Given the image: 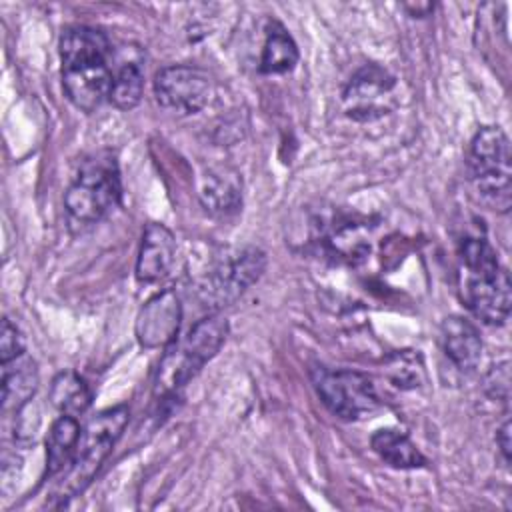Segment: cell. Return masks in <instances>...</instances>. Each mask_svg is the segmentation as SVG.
I'll return each instance as SVG.
<instances>
[{
  "label": "cell",
  "mask_w": 512,
  "mask_h": 512,
  "mask_svg": "<svg viewBox=\"0 0 512 512\" xmlns=\"http://www.w3.org/2000/svg\"><path fill=\"white\" fill-rule=\"evenodd\" d=\"M198 198L210 214H230L242 204V180L238 172L218 166L210 168L198 186Z\"/></svg>",
  "instance_id": "cell-13"
},
{
  "label": "cell",
  "mask_w": 512,
  "mask_h": 512,
  "mask_svg": "<svg viewBox=\"0 0 512 512\" xmlns=\"http://www.w3.org/2000/svg\"><path fill=\"white\" fill-rule=\"evenodd\" d=\"M510 420L506 418L504 422H502V426L498 428V432H496V444H498V448H500V452H502V458H504V462L508 464L510 462Z\"/></svg>",
  "instance_id": "cell-25"
},
{
  "label": "cell",
  "mask_w": 512,
  "mask_h": 512,
  "mask_svg": "<svg viewBox=\"0 0 512 512\" xmlns=\"http://www.w3.org/2000/svg\"><path fill=\"white\" fill-rule=\"evenodd\" d=\"M444 354L462 372H474L482 358V338L478 328L464 316H448L440 326Z\"/></svg>",
  "instance_id": "cell-12"
},
{
  "label": "cell",
  "mask_w": 512,
  "mask_h": 512,
  "mask_svg": "<svg viewBox=\"0 0 512 512\" xmlns=\"http://www.w3.org/2000/svg\"><path fill=\"white\" fill-rule=\"evenodd\" d=\"M370 446L378 454V458L392 468L410 470V468L426 466V456L400 430H394V428L376 430L370 438Z\"/></svg>",
  "instance_id": "cell-16"
},
{
  "label": "cell",
  "mask_w": 512,
  "mask_h": 512,
  "mask_svg": "<svg viewBox=\"0 0 512 512\" xmlns=\"http://www.w3.org/2000/svg\"><path fill=\"white\" fill-rule=\"evenodd\" d=\"M62 60V88L66 98L82 112H94L108 100L112 86L110 40L92 26H68L58 42Z\"/></svg>",
  "instance_id": "cell-1"
},
{
  "label": "cell",
  "mask_w": 512,
  "mask_h": 512,
  "mask_svg": "<svg viewBox=\"0 0 512 512\" xmlns=\"http://www.w3.org/2000/svg\"><path fill=\"white\" fill-rule=\"evenodd\" d=\"M144 94V72L138 62L126 60L112 74L108 102L118 110H132Z\"/></svg>",
  "instance_id": "cell-20"
},
{
  "label": "cell",
  "mask_w": 512,
  "mask_h": 512,
  "mask_svg": "<svg viewBox=\"0 0 512 512\" xmlns=\"http://www.w3.org/2000/svg\"><path fill=\"white\" fill-rule=\"evenodd\" d=\"M120 194L122 186L114 158L98 154L82 162L64 194V208L72 220L94 224L120 202Z\"/></svg>",
  "instance_id": "cell-5"
},
{
  "label": "cell",
  "mask_w": 512,
  "mask_h": 512,
  "mask_svg": "<svg viewBox=\"0 0 512 512\" xmlns=\"http://www.w3.org/2000/svg\"><path fill=\"white\" fill-rule=\"evenodd\" d=\"M16 418H14V438L20 442V444H30L34 442L36 438V432H38V426H40V412L34 404V400L26 402L22 408H18L16 412Z\"/></svg>",
  "instance_id": "cell-23"
},
{
  "label": "cell",
  "mask_w": 512,
  "mask_h": 512,
  "mask_svg": "<svg viewBox=\"0 0 512 512\" xmlns=\"http://www.w3.org/2000/svg\"><path fill=\"white\" fill-rule=\"evenodd\" d=\"M392 88H394V76H390L384 68L376 64H368L350 78L344 90V100L354 104L350 108L352 116H356L358 112H376V116H380L384 110L376 108L374 102L378 96L388 94Z\"/></svg>",
  "instance_id": "cell-15"
},
{
  "label": "cell",
  "mask_w": 512,
  "mask_h": 512,
  "mask_svg": "<svg viewBox=\"0 0 512 512\" xmlns=\"http://www.w3.org/2000/svg\"><path fill=\"white\" fill-rule=\"evenodd\" d=\"M460 262L468 274H486L498 270L502 264L496 250L486 238H464L458 248Z\"/></svg>",
  "instance_id": "cell-21"
},
{
  "label": "cell",
  "mask_w": 512,
  "mask_h": 512,
  "mask_svg": "<svg viewBox=\"0 0 512 512\" xmlns=\"http://www.w3.org/2000/svg\"><path fill=\"white\" fill-rule=\"evenodd\" d=\"M176 258V238L172 230L160 222H148L142 232L138 258H136V280L142 284L160 282L172 268Z\"/></svg>",
  "instance_id": "cell-11"
},
{
  "label": "cell",
  "mask_w": 512,
  "mask_h": 512,
  "mask_svg": "<svg viewBox=\"0 0 512 512\" xmlns=\"http://www.w3.org/2000/svg\"><path fill=\"white\" fill-rule=\"evenodd\" d=\"M460 300L484 324L502 326L510 316L512 284L504 266L486 274H468L460 280Z\"/></svg>",
  "instance_id": "cell-9"
},
{
  "label": "cell",
  "mask_w": 512,
  "mask_h": 512,
  "mask_svg": "<svg viewBox=\"0 0 512 512\" xmlns=\"http://www.w3.org/2000/svg\"><path fill=\"white\" fill-rule=\"evenodd\" d=\"M82 428L76 416L62 414L54 420L48 436H46V474L56 476L60 474L68 462L72 460Z\"/></svg>",
  "instance_id": "cell-17"
},
{
  "label": "cell",
  "mask_w": 512,
  "mask_h": 512,
  "mask_svg": "<svg viewBox=\"0 0 512 512\" xmlns=\"http://www.w3.org/2000/svg\"><path fill=\"white\" fill-rule=\"evenodd\" d=\"M298 46L288 30L272 20L266 28V40L260 56V72L262 74H286L294 70L298 64Z\"/></svg>",
  "instance_id": "cell-19"
},
{
  "label": "cell",
  "mask_w": 512,
  "mask_h": 512,
  "mask_svg": "<svg viewBox=\"0 0 512 512\" xmlns=\"http://www.w3.org/2000/svg\"><path fill=\"white\" fill-rule=\"evenodd\" d=\"M182 304L176 290L166 288L154 294L140 308L136 318V338L142 348H166L170 346L180 330Z\"/></svg>",
  "instance_id": "cell-10"
},
{
  "label": "cell",
  "mask_w": 512,
  "mask_h": 512,
  "mask_svg": "<svg viewBox=\"0 0 512 512\" xmlns=\"http://www.w3.org/2000/svg\"><path fill=\"white\" fill-rule=\"evenodd\" d=\"M212 92V78L196 66L172 64L158 70L154 76L156 102L176 114L200 112L210 102Z\"/></svg>",
  "instance_id": "cell-8"
},
{
  "label": "cell",
  "mask_w": 512,
  "mask_h": 512,
  "mask_svg": "<svg viewBox=\"0 0 512 512\" xmlns=\"http://www.w3.org/2000/svg\"><path fill=\"white\" fill-rule=\"evenodd\" d=\"M130 418L128 406H112L88 420L82 428L76 452L68 466L62 470L64 478L56 486L54 498L60 504H66L70 498L86 490V486L96 476L100 464L108 458L114 444L122 436Z\"/></svg>",
  "instance_id": "cell-4"
},
{
  "label": "cell",
  "mask_w": 512,
  "mask_h": 512,
  "mask_svg": "<svg viewBox=\"0 0 512 512\" xmlns=\"http://www.w3.org/2000/svg\"><path fill=\"white\" fill-rule=\"evenodd\" d=\"M510 140L498 126H482L468 152V176L476 200L498 214L512 206Z\"/></svg>",
  "instance_id": "cell-2"
},
{
  "label": "cell",
  "mask_w": 512,
  "mask_h": 512,
  "mask_svg": "<svg viewBox=\"0 0 512 512\" xmlns=\"http://www.w3.org/2000/svg\"><path fill=\"white\" fill-rule=\"evenodd\" d=\"M38 388V366L24 352L2 364V412L18 410L34 398Z\"/></svg>",
  "instance_id": "cell-14"
},
{
  "label": "cell",
  "mask_w": 512,
  "mask_h": 512,
  "mask_svg": "<svg viewBox=\"0 0 512 512\" xmlns=\"http://www.w3.org/2000/svg\"><path fill=\"white\" fill-rule=\"evenodd\" d=\"M26 350V340L16 324H12L8 318L2 320V330H0V362H10L24 354Z\"/></svg>",
  "instance_id": "cell-24"
},
{
  "label": "cell",
  "mask_w": 512,
  "mask_h": 512,
  "mask_svg": "<svg viewBox=\"0 0 512 512\" xmlns=\"http://www.w3.org/2000/svg\"><path fill=\"white\" fill-rule=\"evenodd\" d=\"M484 392L492 400L508 402L510 398V362L502 360L494 366L484 376Z\"/></svg>",
  "instance_id": "cell-22"
},
{
  "label": "cell",
  "mask_w": 512,
  "mask_h": 512,
  "mask_svg": "<svg viewBox=\"0 0 512 512\" xmlns=\"http://www.w3.org/2000/svg\"><path fill=\"white\" fill-rule=\"evenodd\" d=\"M228 336V320L220 314H208L206 318L198 320L188 334L180 342H172L166 346L156 380H154V394L168 396L186 386L206 362H210Z\"/></svg>",
  "instance_id": "cell-3"
},
{
  "label": "cell",
  "mask_w": 512,
  "mask_h": 512,
  "mask_svg": "<svg viewBox=\"0 0 512 512\" xmlns=\"http://www.w3.org/2000/svg\"><path fill=\"white\" fill-rule=\"evenodd\" d=\"M310 380L322 404L340 420L356 422L382 406L376 384L368 374L316 364L310 368Z\"/></svg>",
  "instance_id": "cell-6"
},
{
  "label": "cell",
  "mask_w": 512,
  "mask_h": 512,
  "mask_svg": "<svg viewBox=\"0 0 512 512\" xmlns=\"http://www.w3.org/2000/svg\"><path fill=\"white\" fill-rule=\"evenodd\" d=\"M266 270V254L256 246H244L220 256L198 282V300L216 312L236 302Z\"/></svg>",
  "instance_id": "cell-7"
},
{
  "label": "cell",
  "mask_w": 512,
  "mask_h": 512,
  "mask_svg": "<svg viewBox=\"0 0 512 512\" xmlns=\"http://www.w3.org/2000/svg\"><path fill=\"white\" fill-rule=\"evenodd\" d=\"M48 400L60 414L80 416L92 404V390L80 374L74 370H62L50 382Z\"/></svg>",
  "instance_id": "cell-18"
}]
</instances>
